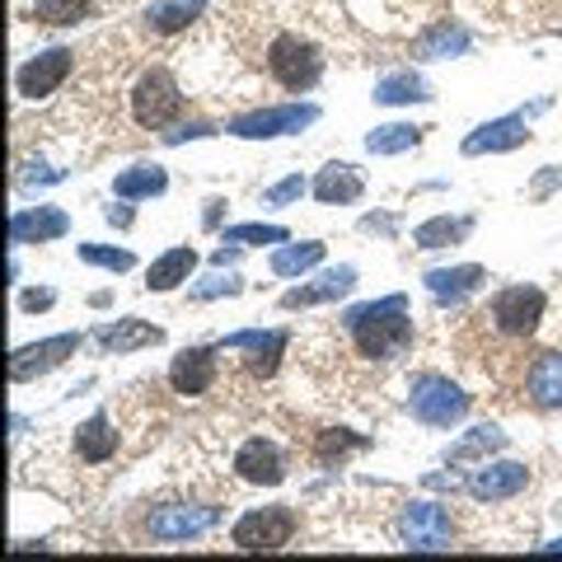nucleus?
<instances>
[{
    "mask_svg": "<svg viewBox=\"0 0 562 562\" xmlns=\"http://www.w3.org/2000/svg\"><path fill=\"white\" fill-rule=\"evenodd\" d=\"M192 262H198V258H192V249H173V254H165V258L150 268V286H155V291L179 286V281L192 272Z\"/></svg>",
    "mask_w": 562,
    "mask_h": 562,
    "instance_id": "11",
    "label": "nucleus"
},
{
    "mask_svg": "<svg viewBox=\"0 0 562 562\" xmlns=\"http://www.w3.org/2000/svg\"><path fill=\"white\" fill-rule=\"evenodd\" d=\"M235 473L244 483H254V487H277V483H286V454H281L277 441H262V436H254V441L239 446Z\"/></svg>",
    "mask_w": 562,
    "mask_h": 562,
    "instance_id": "5",
    "label": "nucleus"
},
{
    "mask_svg": "<svg viewBox=\"0 0 562 562\" xmlns=\"http://www.w3.org/2000/svg\"><path fill=\"white\" fill-rule=\"evenodd\" d=\"M487 319L497 333H506V338H530V333L539 328L543 319V291L539 286H506L492 295L487 305Z\"/></svg>",
    "mask_w": 562,
    "mask_h": 562,
    "instance_id": "4",
    "label": "nucleus"
},
{
    "mask_svg": "<svg viewBox=\"0 0 562 562\" xmlns=\"http://www.w3.org/2000/svg\"><path fill=\"white\" fill-rule=\"evenodd\" d=\"M127 99H132V122L136 127H146V132L169 127V122L183 113V90H179V80H173L169 66L140 70Z\"/></svg>",
    "mask_w": 562,
    "mask_h": 562,
    "instance_id": "2",
    "label": "nucleus"
},
{
    "mask_svg": "<svg viewBox=\"0 0 562 562\" xmlns=\"http://www.w3.org/2000/svg\"><path fill=\"white\" fill-rule=\"evenodd\" d=\"M520 483H525V469L502 464V473H483V479L473 483V492H479V497H502V492H516Z\"/></svg>",
    "mask_w": 562,
    "mask_h": 562,
    "instance_id": "12",
    "label": "nucleus"
},
{
    "mask_svg": "<svg viewBox=\"0 0 562 562\" xmlns=\"http://www.w3.org/2000/svg\"><path fill=\"white\" fill-rule=\"evenodd\" d=\"M525 394H530L535 408H562V357L558 351H543L525 371Z\"/></svg>",
    "mask_w": 562,
    "mask_h": 562,
    "instance_id": "8",
    "label": "nucleus"
},
{
    "mask_svg": "<svg viewBox=\"0 0 562 562\" xmlns=\"http://www.w3.org/2000/svg\"><path fill=\"white\" fill-rule=\"evenodd\" d=\"M66 76H70V52L66 47L43 52V57H33V61L20 66V94L24 99H43V94L57 90Z\"/></svg>",
    "mask_w": 562,
    "mask_h": 562,
    "instance_id": "6",
    "label": "nucleus"
},
{
    "mask_svg": "<svg viewBox=\"0 0 562 562\" xmlns=\"http://www.w3.org/2000/svg\"><path fill=\"white\" fill-rule=\"evenodd\" d=\"M295 535V512L291 506H262V512H249V516H239L235 520V549L244 553H277V549H286Z\"/></svg>",
    "mask_w": 562,
    "mask_h": 562,
    "instance_id": "3",
    "label": "nucleus"
},
{
    "mask_svg": "<svg viewBox=\"0 0 562 562\" xmlns=\"http://www.w3.org/2000/svg\"><path fill=\"white\" fill-rule=\"evenodd\" d=\"M408 539L417 543V549H441V543L450 539V520H446L441 506L417 502L408 512Z\"/></svg>",
    "mask_w": 562,
    "mask_h": 562,
    "instance_id": "10",
    "label": "nucleus"
},
{
    "mask_svg": "<svg viewBox=\"0 0 562 562\" xmlns=\"http://www.w3.org/2000/svg\"><path fill=\"white\" fill-rule=\"evenodd\" d=\"M333 169H338V165H333ZM324 173V179H319V198L324 202H333V198H357V192H361V183L357 179H338V173Z\"/></svg>",
    "mask_w": 562,
    "mask_h": 562,
    "instance_id": "14",
    "label": "nucleus"
},
{
    "mask_svg": "<svg viewBox=\"0 0 562 562\" xmlns=\"http://www.w3.org/2000/svg\"><path fill=\"white\" fill-rule=\"evenodd\" d=\"M80 10H85V0H38V14L47 24H76Z\"/></svg>",
    "mask_w": 562,
    "mask_h": 562,
    "instance_id": "13",
    "label": "nucleus"
},
{
    "mask_svg": "<svg viewBox=\"0 0 562 562\" xmlns=\"http://www.w3.org/2000/svg\"><path fill=\"white\" fill-rule=\"evenodd\" d=\"M117 450V431H113V417L109 413H94L85 427L76 431V454L85 464H109Z\"/></svg>",
    "mask_w": 562,
    "mask_h": 562,
    "instance_id": "9",
    "label": "nucleus"
},
{
    "mask_svg": "<svg viewBox=\"0 0 562 562\" xmlns=\"http://www.w3.org/2000/svg\"><path fill=\"white\" fill-rule=\"evenodd\" d=\"M239 47H244V61L262 70L286 94H305L324 76V52L295 29H272L262 20V24L239 29Z\"/></svg>",
    "mask_w": 562,
    "mask_h": 562,
    "instance_id": "1",
    "label": "nucleus"
},
{
    "mask_svg": "<svg viewBox=\"0 0 562 562\" xmlns=\"http://www.w3.org/2000/svg\"><path fill=\"white\" fill-rule=\"evenodd\" d=\"M169 384H173V394H206L216 384V357L206 347H192L183 357H173Z\"/></svg>",
    "mask_w": 562,
    "mask_h": 562,
    "instance_id": "7",
    "label": "nucleus"
}]
</instances>
